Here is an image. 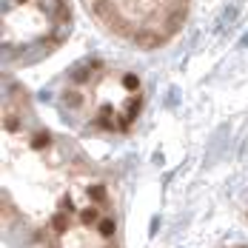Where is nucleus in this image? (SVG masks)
Returning a JSON list of instances; mask_svg holds the SVG:
<instances>
[{
    "label": "nucleus",
    "mask_w": 248,
    "mask_h": 248,
    "mask_svg": "<svg viewBox=\"0 0 248 248\" xmlns=\"http://www.w3.org/2000/svg\"><path fill=\"white\" fill-rule=\"evenodd\" d=\"M43 248H123L120 214L111 186L97 174H86L72 194L63 200L57 214L40 240Z\"/></svg>",
    "instance_id": "obj_3"
},
{
    "label": "nucleus",
    "mask_w": 248,
    "mask_h": 248,
    "mask_svg": "<svg viewBox=\"0 0 248 248\" xmlns=\"http://www.w3.org/2000/svg\"><path fill=\"white\" fill-rule=\"evenodd\" d=\"M92 20L134 49L171 43L188 20L191 0H83Z\"/></svg>",
    "instance_id": "obj_5"
},
{
    "label": "nucleus",
    "mask_w": 248,
    "mask_h": 248,
    "mask_svg": "<svg viewBox=\"0 0 248 248\" xmlns=\"http://www.w3.org/2000/svg\"><path fill=\"white\" fill-rule=\"evenodd\" d=\"M57 108L60 117L83 134L117 137L137 125L146 108V86L137 72L120 63L89 57L63 77Z\"/></svg>",
    "instance_id": "obj_2"
},
{
    "label": "nucleus",
    "mask_w": 248,
    "mask_h": 248,
    "mask_svg": "<svg viewBox=\"0 0 248 248\" xmlns=\"http://www.w3.org/2000/svg\"><path fill=\"white\" fill-rule=\"evenodd\" d=\"M94 166L54 137L34 114L17 80H3V234L12 243H40L51 217Z\"/></svg>",
    "instance_id": "obj_1"
},
{
    "label": "nucleus",
    "mask_w": 248,
    "mask_h": 248,
    "mask_svg": "<svg viewBox=\"0 0 248 248\" xmlns=\"http://www.w3.org/2000/svg\"><path fill=\"white\" fill-rule=\"evenodd\" d=\"M69 0H3V63L23 69L46 60L72 34Z\"/></svg>",
    "instance_id": "obj_4"
}]
</instances>
